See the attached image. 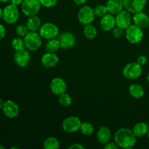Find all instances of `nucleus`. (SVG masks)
Instances as JSON below:
<instances>
[{
  "label": "nucleus",
  "instance_id": "nucleus-1",
  "mask_svg": "<svg viewBox=\"0 0 149 149\" xmlns=\"http://www.w3.org/2000/svg\"><path fill=\"white\" fill-rule=\"evenodd\" d=\"M114 141L119 148L130 149L134 146L137 142V136L132 130L122 127L118 130L114 134Z\"/></svg>",
  "mask_w": 149,
  "mask_h": 149
},
{
  "label": "nucleus",
  "instance_id": "nucleus-2",
  "mask_svg": "<svg viewBox=\"0 0 149 149\" xmlns=\"http://www.w3.org/2000/svg\"><path fill=\"white\" fill-rule=\"evenodd\" d=\"M26 48L29 51H36L41 47L42 44V36L36 31H29L23 37Z\"/></svg>",
  "mask_w": 149,
  "mask_h": 149
},
{
  "label": "nucleus",
  "instance_id": "nucleus-3",
  "mask_svg": "<svg viewBox=\"0 0 149 149\" xmlns=\"http://www.w3.org/2000/svg\"><path fill=\"white\" fill-rule=\"evenodd\" d=\"M39 33L42 39L49 40L58 37L59 35V29L55 24L48 22L41 26Z\"/></svg>",
  "mask_w": 149,
  "mask_h": 149
},
{
  "label": "nucleus",
  "instance_id": "nucleus-4",
  "mask_svg": "<svg viewBox=\"0 0 149 149\" xmlns=\"http://www.w3.org/2000/svg\"><path fill=\"white\" fill-rule=\"evenodd\" d=\"M19 10L17 5L13 4H8L3 9L2 18L8 24H14L19 19Z\"/></svg>",
  "mask_w": 149,
  "mask_h": 149
},
{
  "label": "nucleus",
  "instance_id": "nucleus-5",
  "mask_svg": "<svg viewBox=\"0 0 149 149\" xmlns=\"http://www.w3.org/2000/svg\"><path fill=\"white\" fill-rule=\"evenodd\" d=\"M143 72L142 66L137 62L130 63L124 67L122 74L128 79H136L139 78Z\"/></svg>",
  "mask_w": 149,
  "mask_h": 149
},
{
  "label": "nucleus",
  "instance_id": "nucleus-6",
  "mask_svg": "<svg viewBox=\"0 0 149 149\" xmlns=\"http://www.w3.org/2000/svg\"><path fill=\"white\" fill-rule=\"evenodd\" d=\"M126 30V39L132 44H138L143 38V32L141 28L135 24H131Z\"/></svg>",
  "mask_w": 149,
  "mask_h": 149
},
{
  "label": "nucleus",
  "instance_id": "nucleus-7",
  "mask_svg": "<svg viewBox=\"0 0 149 149\" xmlns=\"http://www.w3.org/2000/svg\"><path fill=\"white\" fill-rule=\"evenodd\" d=\"M77 17H78L79 21L81 24H90V23H93V21L95 19V17L94 9L92 8L90 6H83L79 10Z\"/></svg>",
  "mask_w": 149,
  "mask_h": 149
},
{
  "label": "nucleus",
  "instance_id": "nucleus-8",
  "mask_svg": "<svg viewBox=\"0 0 149 149\" xmlns=\"http://www.w3.org/2000/svg\"><path fill=\"white\" fill-rule=\"evenodd\" d=\"M41 6L39 0H24L21 4V10L25 15L29 17L37 14Z\"/></svg>",
  "mask_w": 149,
  "mask_h": 149
},
{
  "label": "nucleus",
  "instance_id": "nucleus-9",
  "mask_svg": "<svg viewBox=\"0 0 149 149\" xmlns=\"http://www.w3.org/2000/svg\"><path fill=\"white\" fill-rule=\"evenodd\" d=\"M81 123L82 122H81L79 118L75 116H71L64 119L62 127L64 131L69 133H73L79 130Z\"/></svg>",
  "mask_w": 149,
  "mask_h": 149
},
{
  "label": "nucleus",
  "instance_id": "nucleus-10",
  "mask_svg": "<svg viewBox=\"0 0 149 149\" xmlns=\"http://www.w3.org/2000/svg\"><path fill=\"white\" fill-rule=\"evenodd\" d=\"M58 39L61 45V48L64 49L73 47L77 42L75 35L68 31H64L58 35Z\"/></svg>",
  "mask_w": 149,
  "mask_h": 149
},
{
  "label": "nucleus",
  "instance_id": "nucleus-11",
  "mask_svg": "<svg viewBox=\"0 0 149 149\" xmlns=\"http://www.w3.org/2000/svg\"><path fill=\"white\" fill-rule=\"evenodd\" d=\"M116 26L122 29H126L132 24V17L130 13L127 10H123L116 15Z\"/></svg>",
  "mask_w": 149,
  "mask_h": 149
},
{
  "label": "nucleus",
  "instance_id": "nucleus-12",
  "mask_svg": "<svg viewBox=\"0 0 149 149\" xmlns=\"http://www.w3.org/2000/svg\"><path fill=\"white\" fill-rule=\"evenodd\" d=\"M49 87L53 94L59 96L66 92L67 84L63 79L61 77H55L51 81Z\"/></svg>",
  "mask_w": 149,
  "mask_h": 149
},
{
  "label": "nucleus",
  "instance_id": "nucleus-13",
  "mask_svg": "<svg viewBox=\"0 0 149 149\" xmlns=\"http://www.w3.org/2000/svg\"><path fill=\"white\" fill-rule=\"evenodd\" d=\"M123 1L125 10L135 14L143 11L146 4L147 0H123Z\"/></svg>",
  "mask_w": 149,
  "mask_h": 149
},
{
  "label": "nucleus",
  "instance_id": "nucleus-14",
  "mask_svg": "<svg viewBox=\"0 0 149 149\" xmlns=\"http://www.w3.org/2000/svg\"><path fill=\"white\" fill-rule=\"evenodd\" d=\"M2 111L4 114L8 118H15L19 114V106L13 100H8L4 101V106L2 108Z\"/></svg>",
  "mask_w": 149,
  "mask_h": 149
},
{
  "label": "nucleus",
  "instance_id": "nucleus-15",
  "mask_svg": "<svg viewBox=\"0 0 149 149\" xmlns=\"http://www.w3.org/2000/svg\"><path fill=\"white\" fill-rule=\"evenodd\" d=\"M31 61V55L29 50L26 49L20 51H15L14 55V61L18 66L26 67L29 65Z\"/></svg>",
  "mask_w": 149,
  "mask_h": 149
},
{
  "label": "nucleus",
  "instance_id": "nucleus-16",
  "mask_svg": "<svg viewBox=\"0 0 149 149\" xmlns=\"http://www.w3.org/2000/svg\"><path fill=\"white\" fill-rule=\"evenodd\" d=\"M41 62L43 66L45 68H52L55 67L59 62V58L56 53L54 52H49L44 54L43 56L41 58Z\"/></svg>",
  "mask_w": 149,
  "mask_h": 149
},
{
  "label": "nucleus",
  "instance_id": "nucleus-17",
  "mask_svg": "<svg viewBox=\"0 0 149 149\" xmlns=\"http://www.w3.org/2000/svg\"><path fill=\"white\" fill-rule=\"evenodd\" d=\"M100 27L105 31H110L113 30L116 26V18L113 15L108 13L101 17L100 20Z\"/></svg>",
  "mask_w": 149,
  "mask_h": 149
},
{
  "label": "nucleus",
  "instance_id": "nucleus-18",
  "mask_svg": "<svg viewBox=\"0 0 149 149\" xmlns=\"http://www.w3.org/2000/svg\"><path fill=\"white\" fill-rule=\"evenodd\" d=\"M132 21L133 24L142 29H146L149 26V17L143 11L135 13L132 17Z\"/></svg>",
  "mask_w": 149,
  "mask_h": 149
},
{
  "label": "nucleus",
  "instance_id": "nucleus-19",
  "mask_svg": "<svg viewBox=\"0 0 149 149\" xmlns=\"http://www.w3.org/2000/svg\"><path fill=\"white\" fill-rule=\"evenodd\" d=\"M106 5L109 13L113 15H116L125 8L123 0H108Z\"/></svg>",
  "mask_w": 149,
  "mask_h": 149
},
{
  "label": "nucleus",
  "instance_id": "nucleus-20",
  "mask_svg": "<svg viewBox=\"0 0 149 149\" xmlns=\"http://www.w3.org/2000/svg\"><path fill=\"white\" fill-rule=\"evenodd\" d=\"M111 131L110 128L106 126H102L97 132V140L100 143L105 145L111 141Z\"/></svg>",
  "mask_w": 149,
  "mask_h": 149
},
{
  "label": "nucleus",
  "instance_id": "nucleus-21",
  "mask_svg": "<svg viewBox=\"0 0 149 149\" xmlns=\"http://www.w3.org/2000/svg\"><path fill=\"white\" fill-rule=\"evenodd\" d=\"M26 26H27L29 31H37L42 26L41 19L36 15L29 16L27 22H26Z\"/></svg>",
  "mask_w": 149,
  "mask_h": 149
},
{
  "label": "nucleus",
  "instance_id": "nucleus-22",
  "mask_svg": "<svg viewBox=\"0 0 149 149\" xmlns=\"http://www.w3.org/2000/svg\"><path fill=\"white\" fill-rule=\"evenodd\" d=\"M129 94L134 98H141L145 95V90L141 84H132L129 87Z\"/></svg>",
  "mask_w": 149,
  "mask_h": 149
},
{
  "label": "nucleus",
  "instance_id": "nucleus-23",
  "mask_svg": "<svg viewBox=\"0 0 149 149\" xmlns=\"http://www.w3.org/2000/svg\"><path fill=\"white\" fill-rule=\"evenodd\" d=\"M132 130L137 138H142L148 134L149 127L145 122H138L133 127Z\"/></svg>",
  "mask_w": 149,
  "mask_h": 149
},
{
  "label": "nucleus",
  "instance_id": "nucleus-24",
  "mask_svg": "<svg viewBox=\"0 0 149 149\" xmlns=\"http://www.w3.org/2000/svg\"><path fill=\"white\" fill-rule=\"evenodd\" d=\"M60 146L59 140L55 137H49L43 143V148L45 149H58Z\"/></svg>",
  "mask_w": 149,
  "mask_h": 149
},
{
  "label": "nucleus",
  "instance_id": "nucleus-25",
  "mask_svg": "<svg viewBox=\"0 0 149 149\" xmlns=\"http://www.w3.org/2000/svg\"><path fill=\"white\" fill-rule=\"evenodd\" d=\"M83 33H84V36L88 39H93L97 36V29L93 25L90 24L84 25V29H83Z\"/></svg>",
  "mask_w": 149,
  "mask_h": 149
},
{
  "label": "nucleus",
  "instance_id": "nucleus-26",
  "mask_svg": "<svg viewBox=\"0 0 149 149\" xmlns=\"http://www.w3.org/2000/svg\"><path fill=\"white\" fill-rule=\"evenodd\" d=\"M61 48V45L58 41V39H52L47 40V42L45 45V49H46L47 52H57L58 49Z\"/></svg>",
  "mask_w": 149,
  "mask_h": 149
},
{
  "label": "nucleus",
  "instance_id": "nucleus-27",
  "mask_svg": "<svg viewBox=\"0 0 149 149\" xmlns=\"http://www.w3.org/2000/svg\"><path fill=\"white\" fill-rule=\"evenodd\" d=\"M11 46L15 51H20L26 49L24 39H22L20 37L14 38L11 42Z\"/></svg>",
  "mask_w": 149,
  "mask_h": 149
},
{
  "label": "nucleus",
  "instance_id": "nucleus-28",
  "mask_svg": "<svg viewBox=\"0 0 149 149\" xmlns=\"http://www.w3.org/2000/svg\"><path fill=\"white\" fill-rule=\"evenodd\" d=\"M80 131L81 133L84 135H91L94 132V127L93 125L90 122H83L81 123V127H80Z\"/></svg>",
  "mask_w": 149,
  "mask_h": 149
},
{
  "label": "nucleus",
  "instance_id": "nucleus-29",
  "mask_svg": "<svg viewBox=\"0 0 149 149\" xmlns=\"http://www.w3.org/2000/svg\"><path fill=\"white\" fill-rule=\"evenodd\" d=\"M58 101L59 103L63 107H68V106H71L72 103V98L71 96L67 93H63V94L61 95L58 97Z\"/></svg>",
  "mask_w": 149,
  "mask_h": 149
},
{
  "label": "nucleus",
  "instance_id": "nucleus-30",
  "mask_svg": "<svg viewBox=\"0 0 149 149\" xmlns=\"http://www.w3.org/2000/svg\"><path fill=\"white\" fill-rule=\"evenodd\" d=\"M94 12L95 16L100 17H103V16L109 13L106 5H103V4H98V5L96 6L94 9Z\"/></svg>",
  "mask_w": 149,
  "mask_h": 149
},
{
  "label": "nucleus",
  "instance_id": "nucleus-31",
  "mask_svg": "<svg viewBox=\"0 0 149 149\" xmlns=\"http://www.w3.org/2000/svg\"><path fill=\"white\" fill-rule=\"evenodd\" d=\"M15 32L17 33V35H18L20 37H24L29 33V30L26 25L20 24L17 26V27L15 29Z\"/></svg>",
  "mask_w": 149,
  "mask_h": 149
},
{
  "label": "nucleus",
  "instance_id": "nucleus-32",
  "mask_svg": "<svg viewBox=\"0 0 149 149\" xmlns=\"http://www.w3.org/2000/svg\"><path fill=\"white\" fill-rule=\"evenodd\" d=\"M58 0H39L41 5L47 8L55 7L58 3Z\"/></svg>",
  "mask_w": 149,
  "mask_h": 149
},
{
  "label": "nucleus",
  "instance_id": "nucleus-33",
  "mask_svg": "<svg viewBox=\"0 0 149 149\" xmlns=\"http://www.w3.org/2000/svg\"><path fill=\"white\" fill-rule=\"evenodd\" d=\"M123 30L124 29H121V28L116 26L114 27V29L112 30V35H113V37L116 38V39H119V38H120L121 36H122V34H123Z\"/></svg>",
  "mask_w": 149,
  "mask_h": 149
},
{
  "label": "nucleus",
  "instance_id": "nucleus-34",
  "mask_svg": "<svg viewBox=\"0 0 149 149\" xmlns=\"http://www.w3.org/2000/svg\"><path fill=\"white\" fill-rule=\"evenodd\" d=\"M119 146L117 145L116 142H108L104 145V148L106 149H118L119 148Z\"/></svg>",
  "mask_w": 149,
  "mask_h": 149
},
{
  "label": "nucleus",
  "instance_id": "nucleus-35",
  "mask_svg": "<svg viewBox=\"0 0 149 149\" xmlns=\"http://www.w3.org/2000/svg\"><path fill=\"white\" fill-rule=\"evenodd\" d=\"M147 61H148V59H147V57L146 56V55H140L138 58V59H137L136 62L138 63L139 65H141V66H143V65H144L145 64H146Z\"/></svg>",
  "mask_w": 149,
  "mask_h": 149
},
{
  "label": "nucleus",
  "instance_id": "nucleus-36",
  "mask_svg": "<svg viewBox=\"0 0 149 149\" xmlns=\"http://www.w3.org/2000/svg\"><path fill=\"white\" fill-rule=\"evenodd\" d=\"M69 149H84V147L81 144L76 143H72L71 146H68Z\"/></svg>",
  "mask_w": 149,
  "mask_h": 149
},
{
  "label": "nucleus",
  "instance_id": "nucleus-37",
  "mask_svg": "<svg viewBox=\"0 0 149 149\" xmlns=\"http://www.w3.org/2000/svg\"><path fill=\"white\" fill-rule=\"evenodd\" d=\"M6 34V29L2 24L0 23V41L4 39Z\"/></svg>",
  "mask_w": 149,
  "mask_h": 149
},
{
  "label": "nucleus",
  "instance_id": "nucleus-38",
  "mask_svg": "<svg viewBox=\"0 0 149 149\" xmlns=\"http://www.w3.org/2000/svg\"><path fill=\"white\" fill-rule=\"evenodd\" d=\"M87 0H74V3H75L77 5H82V4H85L87 2Z\"/></svg>",
  "mask_w": 149,
  "mask_h": 149
},
{
  "label": "nucleus",
  "instance_id": "nucleus-39",
  "mask_svg": "<svg viewBox=\"0 0 149 149\" xmlns=\"http://www.w3.org/2000/svg\"><path fill=\"white\" fill-rule=\"evenodd\" d=\"M11 3L13 4H15V5H19V4H21L23 2L24 0H10Z\"/></svg>",
  "mask_w": 149,
  "mask_h": 149
},
{
  "label": "nucleus",
  "instance_id": "nucleus-40",
  "mask_svg": "<svg viewBox=\"0 0 149 149\" xmlns=\"http://www.w3.org/2000/svg\"><path fill=\"white\" fill-rule=\"evenodd\" d=\"M4 101L2 100V99L0 98V109H2L3 106H4Z\"/></svg>",
  "mask_w": 149,
  "mask_h": 149
},
{
  "label": "nucleus",
  "instance_id": "nucleus-41",
  "mask_svg": "<svg viewBox=\"0 0 149 149\" xmlns=\"http://www.w3.org/2000/svg\"><path fill=\"white\" fill-rule=\"evenodd\" d=\"M2 14H3V10L0 7V19L2 17Z\"/></svg>",
  "mask_w": 149,
  "mask_h": 149
},
{
  "label": "nucleus",
  "instance_id": "nucleus-42",
  "mask_svg": "<svg viewBox=\"0 0 149 149\" xmlns=\"http://www.w3.org/2000/svg\"><path fill=\"white\" fill-rule=\"evenodd\" d=\"M10 1V0H0V2H3V3H5L7 2V1Z\"/></svg>",
  "mask_w": 149,
  "mask_h": 149
},
{
  "label": "nucleus",
  "instance_id": "nucleus-43",
  "mask_svg": "<svg viewBox=\"0 0 149 149\" xmlns=\"http://www.w3.org/2000/svg\"><path fill=\"white\" fill-rule=\"evenodd\" d=\"M4 148H5V147L3 146H1V145H0V149H4Z\"/></svg>",
  "mask_w": 149,
  "mask_h": 149
},
{
  "label": "nucleus",
  "instance_id": "nucleus-44",
  "mask_svg": "<svg viewBox=\"0 0 149 149\" xmlns=\"http://www.w3.org/2000/svg\"><path fill=\"white\" fill-rule=\"evenodd\" d=\"M147 81H148L149 83V73L148 74V75H147Z\"/></svg>",
  "mask_w": 149,
  "mask_h": 149
},
{
  "label": "nucleus",
  "instance_id": "nucleus-45",
  "mask_svg": "<svg viewBox=\"0 0 149 149\" xmlns=\"http://www.w3.org/2000/svg\"><path fill=\"white\" fill-rule=\"evenodd\" d=\"M147 135H148V140H149V130H148V134H147Z\"/></svg>",
  "mask_w": 149,
  "mask_h": 149
}]
</instances>
